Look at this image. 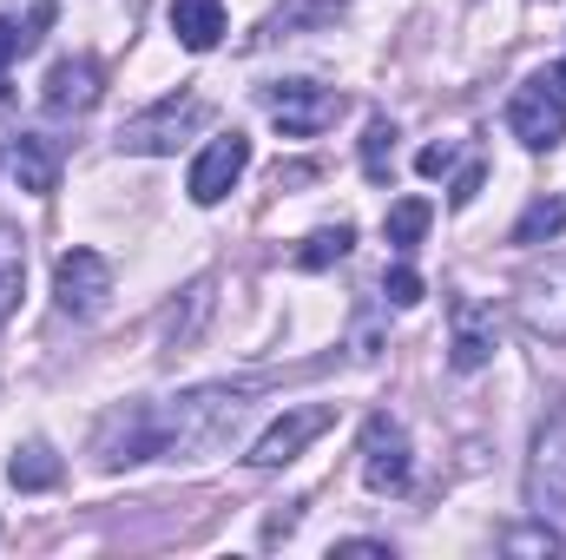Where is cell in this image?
Listing matches in <instances>:
<instances>
[{
  "mask_svg": "<svg viewBox=\"0 0 566 560\" xmlns=\"http://www.w3.org/2000/svg\"><path fill=\"white\" fill-rule=\"evenodd\" d=\"M251 383H211V390H191V396H178L171 409H158V455H185V462H198V455H211V448H224V435L244 422L251 409Z\"/></svg>",
  "mask_w": 566,
  "mask_h": 560,
  "instance_id": "1",
  "label": "cell"
},
{
  "mask_svg": "<svg viewBox=\"0 0 566 560\" xmlns=\"http://www.w3.org/2000/svg\"><path fill=\"white\" fill-rule=\"evenodd\" d=\"M527 515L566 521V409H547L527 448Z\"/></svg>",
  "mask_w": 566,
  "mask_h": 560,
  "instance_id": "2",
  "label": "cell"
},
{
  "mask_svg": "<svg viewBox=\"0 0 566 560\" xmlns=\"http://www.w3.org/2000/svg\"><path fill=\"white\" fill-rule=\"evenodd\" d=\"M343 93L336 86H316V80H277V86H264V113L277 120L290 139H316L323 126H336L343 120Z\"/></svg>",
  "mask_w": 566,
  "mask_h": 560,
  "instance_id": "3",
  "label": "cell"
},
{
  "mask_svg": "<svg viewBox=\"0 0 566 560\" xmlns=\"http://www.w3.org/2000/svg\"><path fill=\"white\" fill-rule=\"evenodd\" d=\"M106 297H113V265H106L99 251L73 245V251L53 265V303H60V317L93 323V317L106 310Z\"/></svg>",
  "mask_w": 566,
  "mask_h": 560,
  "instance_id": "4",
  "label": "cell"
},
{
  "mask_svg": "<svg viewBox=\"0 0 566 560\" xmlns=\"http://www.w3.org/2000/svg\"><path fill=\"white\" fill-rule=\"evenodd\" d=\"M507 133L527 145V152H554L566 139V93L541 73V80H527V86H514V100H507Z\"/></svg>",
  "mask_w": 566,
  "mask_h": 560,
  "instance_id": "5",
  "label": "cell"
},
{
  "mask_svg": "<svg viewBox=\"0 0 566 560\" xmlns=\"http://www.w3.org/2000/svg\"><path fill=\"white\" fill-rule=\"evenodd\" d=\"M514 310H521V330L534 343H566V258L534 265L514 290Z\"/></svg>",
  "mask_w": 566,
  "mask_h": 560,
  "instance_id": "6",
  "label": "cell"
},
{
  "mask_svg": "<svg viewBox=\"0 0 566 560\" xmlns=\"http://www.w3.org/2000/svg\"><path fill=\"white\" fill-rule=\"evenodd\" d=\"M191 126H205V100H198V93H171V100H158L151 113L126 120L119 152H145V158H158V152H178V139H185Z\"/></svg>",
  "mask_w": 566,
  "mask_h": 560,
  "instance_id": "7",
  "label": "cell"
},
{
  "mask_svg": "<svg viewBox=\"0 0 566 560\" xmlns=\"http://www.w3.org/2000/svg\"><path fill=\"white\" fill-rule=\"evenodd\" d=\"M409 475H416V462H409V428L396 416H369V428H363V481H369L376 495H402Z\"/></svg>",
  "mask_w": 566,
  "mask_h": 560,
  "instance_id": "8",
  "label": "cell"
},
{
  "mask_svg": "<svg viewBox=\"0 0 566 560\" xmlns=\"http://www.w3.org/2000/svg\"><path fill=\"white\" fill-rule=\"evenodd\" d=\"M454 336H448V363L461 370V376H474V370H488L494 363V350H501V317H494V303H481V297H454Z\"/></svg>",
  "mask_w": 566,
  "mask_h": 560,
  "instance_id": "9",
  "label": "cell"
},
{
  "mask_svg": "<svg viewBox=\"0 0 566 560\" xmlns=\"http://www.w3.org/2000/svg\"><path fill=\"white\" fill-rule=\"evenodd\" d=\"M93 455H99V468H133V462H151L158 455V409H113V416L99 422V442H93Z\"/></svg>",
  "mask_w": 566,
  "mask_h": 560,
  "instance_id": "10",
  "label": "cell"
},
{
  "mask_svg": "<svg viewBox=\"0 0 566 560\" xmlns=\"http://www.w3.org/2000/svg\"><path fill=\"white\" fill-rule=\"evenodd\" d=\"M329 422H336V409H329V403H303V409H283V416L271 422L258 442H251V468H283V462H296V455H303V448H310V442L329 428Z\"/></svg>",
  "mask_w": 566,
  "mask_h": 560,
  "instance_id": "11",
  "label": "cell"
},
{
  "mask_svg": "<svg viewBox=\"0 0 566 560\" xmlns=\"http://www.w3.org/2000/svg\"><path fill=\"white\" fill-rule=\"evenodd\" d=\"M244 172H251V139H244V133H218V139L191 158L185 191H191V205H218Z\"/></svg>",
  "mask_w": 566,
  "mask_h": 560,
  "instance_id": "12",
  "label": "cell"
},
{
  "mask_svg": "<svg viewBox=\"0 0 566 560\" xmlns=\"http://www.w3.org/2000/svg\"><path fill=\"white\" fill-rule=\"evenodd\" d=\"M40 100H46V113H86L99 100V60H60L46 73Z\"/></svg>",
  "mask_w": 566,
  "mask_h": 560,
  "instance_id": "13",
  "label": "cell"
},
{
  "mask_svg": "<svg viewBox=\"0 0 566 560\" xmlns=\"http://www.w3.org/2000/svg\"><path fill=\"white\" fill-rule=\"evenodd\" d=\"M171 33L191 53H211L224 40V0H171Z\"/></svg>",
  "mask_w": 566,
  "mask_h": 560,
  "instance_id": "14",
  "label": "cell"
},
{
  "mask_svg": "<svg viewBox=\"0 0 566 560\" xmlns=\"http://www.w3.org/2000/svg\"><path fill=\"white\" fill-rule=\"evenodd\" d=\"M13 178H20V191H33V198H46V191L60 185V158L46 152V139H13Z\"/></svg>",
  "mask_w": 566,
  "mask_h": 560,
  "instance_id": "15",
  "label": "cell"
},
{
  "mask_svg": "<svg viewBox=\"0 0 566 560\" xmlns=\"http://www.w3.org/2000/svg\"><path fill=\"white\" fill-rule=\"evenodd\" d=\"M7 481H13L20 495H40V488L60 481V455H53L46 442H27V448H13V462H7Z\"/></svg>",
  "mask_w": 566,
  "mask_h": 560,
  "instance_id": "16",
  "label": "cell"
},
{
  "mask_svg": "<svg viewBox=\"0 0 566 560\" xmlns=\"http://www.w3.org/2000/svg\"><path fill=\"white\" fill-rule=\"evenodd\" d=\"M349 245H356V225H323L296 245V271H329V265L349 258Z\"/></svg>",
  "mask_w": 566,
  "mask_h": 560,
  "instance_id": "17",
  "label": "cell"
},
{
  "mask_svg": "<svg viewBox=\"0 0 566 560\" xmlns=\"http://www.w3.org/2000/svg\"><path fill=\"white\" fill-rule=\"evenodd\" d=\"M20 283H27V238L0 218V323H7L13 303H20Z\"/></svg>",
  "mask_w": 566,
  "mask_h": 560,
  "instance_id": "18",
  "label": "cell"
},
{
  "mask_svg": "<svg viewBox=\"0 0 566 560\" xmlns=\"http://www.w3.org/2000/svg\"><path fill=\"white\" fill-rule=\"evenodd\" d=\"M428 218H434V205H428V198H402V205H389V218H382V238H389L396 251H409V245H422Z\"/></svg>",
  "mask_w": 566,
  "mask_h": 560,
  "instance_id": "19",
  "label": "cell"
},
{
  "mask_svg": "<svg viewBox=\"0 0 566 560\" xmlns=\"http://www.w3.org/2000/svg\"><path fill=\"white\" fill-rule=\"evenodd\" d=\"M363 172L376 185H389V172H396V120H369L363 126Z\"/></svg>",
  "mask_w": 566,
  "mask_h": 560,
  "instance_id": "20",
  "label": "cell"
},
{
  "mask_svg": "<svg viewBox=\"0 0 566 560\" xmlns=\"http://www.w3.org/2000/svg\"><path fill=\"white\" fill-rule=\"evenodd\" d=\"M566 231V198H534L514 225V245H541V238H560Z\"/></svg>",
  "mask_w": 566,
  "mask_h": 560,
  "instance_id": "21",
  "label": "cell"
},
{
  "mask_svg": "<svg viewBox=\"0 0 566 560\" xmlns=\"http://www.w3.org/2000/svg\"><path fill=\"white\" fill-rule=\"evenodd\" d=\"M382 297H389L396 310H409V303H422V297H428V283H422V271H416V265H389Z\"/></svg>",
  "mask_w": 566,
  "mask_h": 560,
  "instance_id": "22",
  "label": "cell"
},
{
  "mask_svg": "<svg viewBox=\"0 0 566 560\" xmlns=\"http://www.w3.org/2000/svg\"><path fill=\"white\" fill-rule=\"evenodd\" d=\"M507 548H514V554H560V535H554V528L541 521V528H527V535H514Z\"/></svg>",
  "mask_w": 566,
  "mask_h": 560,
  "instance_id": "23",
  "label": "cell"
},
{
  "mask_svg": "<svg viewBox=\"0 0 566 560\" xmlns=\"http://www.w3.org/2000/svg\"><path fill=\"white\" fill-rule=\"evenodd\" d=\"M481 178H488L481 165H461V178H454V191H448V205H454V211H461V205H474V198H481Z\"/></svg>",
  "mask_w": 566,
  "mask_h": 560,
  "instance_id": "24",
  "label": "cell"
},
{
  "mask_svg": "<svg viewBox=\"0 0 566 560\" xmlns=\"http://www.w3.org/2000/svg\"><path fill=\"white\" fill-rule=\"evenodd\" d=\"M416 165H422V178H441V172L454 165V145H428V152L416 158Z\"/></svg>",
  "mask_w": 566,
  "mask_h": 560,
  "instance_id": "25",
  "label": "cell"
},
{
  "mask_svg": "<svg viewBox=\"0 0 566 560\" xmlns=\"http://www.w3.org/2000/svg\"><path fill=\"white\" fill-rule=\"evenodd\" d=\"M329 554H376V560H389V541H336Z\"/></svg>",
  "mask_w": 566,
  "mask_h": 560,
  "instance_id": "26",
  "label": "cell"
},
{
  "mask_svg": "<svg viewBox=\"0 0 566 560\" xmlns=\"http://www.w3.org/2000/svg\"><path fill=\"white\" fill-rule=\"evenodd\" d=\"M13 53H20V33H13V27H7V20H0V73H7V66H13Z\"/></svg>",
  "mask_w": 566,
  "mask_h": 560,
  "instance_id": "27",
  "label": "cell"
},
{
  "mask_svg": "<svg viewBox=\"0 0 566 560\" xmlns=\"http://www.w3.org/2000/svg\"><path fill=\"white\" fill-rule=\"evenodd\" d=\"M554 86H560V93H566V66H560V73H554Z\"/></svg>",
  "mask_w": 566,
  "mask_h": 560,
  "instance_id": "28",
  "label": "cell"
}]
</instances>
